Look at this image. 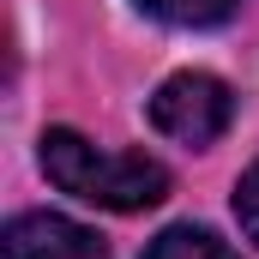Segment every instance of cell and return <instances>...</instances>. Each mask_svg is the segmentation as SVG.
<instances>
[{
	"label": "cell",
	"instance_id": "cell-5",
	"mask_svg": "<svg viewBox=\"0 0 259 259\" xmlns=\"http://www.w3.org/2000/svg\"><path fill=\"white\" fill-rule=\"evenodd\" d=\"M151 18H163V24H187V30H205V24H223L241 0H139Z\"/></svg>",
	"mask_w": 259,
	"mask_h": 259
},
{
	"label": "cell",
	"instance_id": "cell-2",
	"mask_svg": "<svg viewBox=\"0 0 259 259\" xmlns=\"http://www.w3.org/2000/svg\"><path fill=\"white\" fill-rule=\"evenodd\" d=\"M229 121H235V97L211 72H175L151 97V127L175 145H211V139H223Z\"/></svg>",
	"mask_w": 259,
	"mask_h": 259
},
{
	"label": "cell",
	"instance_id": "cell-6",
	"mask_svg": "<svg viewBox=\"0 0 259 259\" xmlns=\"http://www.w3.org/2000/svg\"><path fill=\"white\" fill-rule=\"evenodd\" d=\"M235 217H241V229L259 241V163L241 175V187H235Z\"/></svg>",
	"mask_w": 259,
	"mask_h": 259
},
{
	"label": "cell",
	"instance_id": "cell-4",
	"mask_svg": "<svg viewBox=\"0 0 259 259\" xmlns=\"http://www.w3.org/2000/svg\"><path fill=\"white\" fill-rule=\"evenodd\" d=\"M145 259H235L229 253V241H217L211 229H193V223H175V229H163Z\"/></svg>",
	"mask_w": 259,
	"mask_h": 259
},
{
	"label": "cell",
	"instance_id": "cell-1",
	"mask_svg": "<svg viewBox=\"0 0 259 259\" xmlns=\"http://www.w3.org/2000/svg\"><path fill=\"white\" fill-rule=\"evenodd\" d=\"M42 169L61 193L103 205V211H151L157 199L169 193V169L139 157V151H97L78 133H42Z\"/></svg>",
	"mask_w": 259,
	"mask_h": 259
},
{
	"label": "cell",
	"instance_id": "cell-3",
	"mask_svg": "<svg viewBox=\"0 0 259 259\" xmlns=\"http://www.w3.org/2000/svg\"><path fill=\"white\" fill-rule=\"evenodd\" d=\"M0 253L6 259H109V247L78 229L72 217H55V211H24L6 223L0 235Z\"/></svg>",
	"mask_w": 259,
	"mask_h": 259
}]
</instances>
